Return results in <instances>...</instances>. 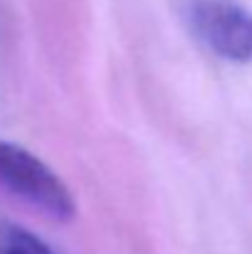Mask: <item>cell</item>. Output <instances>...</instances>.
Returning <instances> with one entry per match:
<instances>
[{"mask_svg": "<svg viewBox=\"0 0 252 254\" xmlns=\"http://www.w3.org/2000/svg\"><path fill=\"white\" fill-rule=\"evenodd\" d=\"M0 254H55L42 240L20 225L0 220Z\"/></svg>", "mask_w": 252, "mask_h": 254, "instance_id": "obj_3", "label": "cell"}, {"mask_svg": "<svg viewBox=\"0 0 252 254\" xmlns=\"http://www.w3.org/2000/svg\"><path fill=\"white\" fill-rule=\"evenodd\" d=\"M193 32L223 60H252V12L235 0H190Z\"/></svg>", "mask_w": 252, "mask_h": 254, "instance_id": "obj_2", "label": "cell"}, {"mask_svg": "<svg viewBox=\"0 0 252 254\" xmlns=\"http://www.w3.org/2000/svg\"><path fill=\"white\" fill-rule=\"evenodd\" d=\"M0 185L45 210L55 220L75 217V200L67 185L40 158L5 141H0Z\"/></svg>", "mask_w": 252, "mask_h": 254, "instance_id": "obj_1", "label": "cell"}]
</instances>
